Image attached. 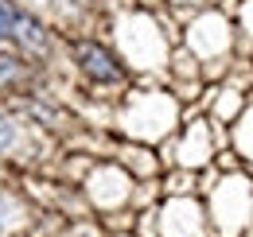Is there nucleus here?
<instances>
[{"mask_svg":"<svg viewBox=\"0 0 253 237\" xmlns=\"http://www.w3.org/2000/svg\"><path fill=\"white\" fill-rule=\"evenodd\" d=\"M74 62H78V70H82L86 78H94V82H121L117 59H113L105 47H97V43H74Z\"/></svg>","mask_w":253,"mask_h":237,"instance_id":"obj_1","label":"nucleus"},{"mask_svg":"<svg viewBox=\"0 0 253 237\" xmlns=\"http://www.w3.org/2000/svg\"><path fill=\"white\" fill-rule=\"evenodd\" d=\"M12 39L24 47V51H32V55H47L51 51V35L43 31V24L39 20H32V16H16V28H12Z\"/></svg>","mask_w":253,"mask_h":237,"instance_id":"obj_2","label":"nucleus"},{"mask_svg":"<svg viewBox=\"0 0 253 237\" xmlns=\"http://www.w3.org/2000/svg\"><path fill=\"white\" fill-rule=\"evenodd\" d=\"M16 74H20V66L12 55H0V86H8V82H16Z\"/></svg>","mask_w":253,"mask_h":237,"instance_id":"obj_4","label":"nucleus"},{"mask_svg":"<svg viewBox=\"0 0 253 237\" xmlns=\"http://www.w3.org/2000/svg\"><path fill=\"white\" fill-rule=\"evenodd\" d=\"M16 16H20V12H16V8L8 4V0H0V39H4V35L12 39V28H16Z\"/></svg>","mask_w":253,"mask_h":237,"instance_id":"obj_3","label":"nucleus"},{"mask_svg":"<svg viewBox=\"0 0 253 237\" xmlns=\"http://www.w3.org/2000/svg\"><path fill=\"white\" fill-rule=\"evenodd\" d=\"M12 144H16V128H12V120L0 113V152H8Z\"/></svg>","mask_w":253,"mask_h":237,"instance_id":"obj_5","label":"nucleus"}]
</instances>
